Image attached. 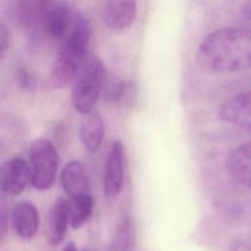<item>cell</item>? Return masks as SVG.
I'll use <instances>...</instances> for the list:
<instances>
[{
  "label": "cell",
  "instance_id": "obj_14",
  "mask_svg": "<svg viewBox=\"0 0 251 251\" xmlns=\"http://www.w3.org/2000/svg\"><path fill=\"white\" fill-rule=\"evenodd\" d=\"M78 136L88 152L94 153L100 148L104 137V123L99 113L91 111L84 115L78 127Z\"/></svg>",
  "mask_w": 251,
  "mask_h": 251
},
{
  "label": "cell",
  "instance_id": "obj_23",
  "mask_svg": "<svg viewBox=\"0 0 251 251\" xmlns=\"http://www.w3.org/2000/svg\"><path fill=\"white\" fill-rule=\"evenodd\" d=\"M242 11L244 16L251 21V0H245Z\"/></svg>",
  "mask_w": 251,
  "mask_h": 251
},
{
  "label": "cell",
  "instance_id": "obj_8",
  "mask_svg": "<svg viewBox=\"0 0 251 251\" xmlns=\"http://www.w3.org/2000/svg\"><path fill=\"white\" fill-rule=\"evenodd\" d=\"M75 15L68 6L52 2L46 11L43 21V35L62 41L72 28Z\"/></svg>",
  "mask_w": 251,
  "mask_h": 251
},
{
  "label": "cell",
  "instance_id": "obj_24",
  "mask_svg": "<svg viewBox=\"0 0 251 251\" xmlns=\"http://www.w3.org/2000/svg\"><path fill=\"white\" fill-rule=\"evenodd\" d=\"M63 251H77L75 244L73 241H69L66 243V245L64 246Z\"/></svg>",
  "mask_w": 251,
  "mask_h": 251
},
{
  "label": "cell",
  "instance_id": "obj_15",
  "mask_svg": "<svg viewBox=\"0 0 251 251\" xmlns=\"http://www.w3.org/2000/svg\"><path fill=\"white\" fill-rule=\"evenodd\" d=\"M61 182L70 198L89 192L90 182L84 166L78 161L69 162L61 174Z\"/></svg>",
  "mask_w": 251,
  "mask_h": 251
},
{
  "label": "cell",
  "instance_id": "obj_21",
  "mask_svg": "<svg viewBox=\"0 0 251 251\" xmlns=\"http://www.w3.org/2000/svg\"><path fill=\"white\" fill-rule=\"evenodd\" d=\"M227 251H251V238H237L230 242Z\"/></svg>",
  "mask_w": 251,
  "mask_h": 251
},
{
  "label": "cell",
  "instance_id": "obj_2",
  "mask_svg": "<svg viewBox=\"0 0 251 251\" xmlns=\"http://www.w3.org/2000/svg\"><path fill=\"white\" fill-rule=\"evenodd\" d=\"M91 38V25L88 19L75 15L74 23L67 36L61 41L54 62L49 83L53 88H62L73 81L87 58V48Z\"/></svg>",
  "mask_w": 251,
  "mask_h": 251
},
{
  "label": "cell",
  "instance_id": "obj_1",
  "mask_svg": "<svg viewBox=\"0 0 251 251\" xmlns=\"http://www.w3.org/2000/svg\"><path fill=\"white\" fill-rule=\"evenodd\" d=\"M195 58L199 67L213 73L251 70V28L214 30L199 44Z\"/></svg>",
  "mask_w": 251,
  "mask_h": 251
},
{
  "label": "cell",
  "instance_id": "obj_11",
  "mask_svg": "<svg viewBox=\"0 0 251 251\" xmlns=\"http://www.w3.org/2000/svg\"><path fill=\"white\" fill-rule=\"evenodd\" d=\"M226 167L237 182L251 187V141L232 149L226 158Z\"/></svg>",
  "mask_w": 251,
  "mask_h": 251
},
{
  "label": "cell",
  "instance_id": "obj_25",
  "mask_svg": "<svg viewBox=\"0 0 251 251\" xmlns=\"http://www.w3.org/2000/svg\"><path fill=\"white\" fill-rule=\"evenodd\" d=\"M84 251H91V250H88V249H87V250H84Z\"/></svg>",
  "mask_w": 251,
  "mask_h": 251
},
{
  "label": "cell",
  "instance_id": "obj_6",
  "mask_svg": "<svg viewBox=\"0 0 251 251\" xmlns=\"http://www.w3.org/2000/svg\"><path fill=\"white\" fill-rule=\"evenodd\" d=\"M30 179L29 167L21 158H11L0 164V192L5 195H19Z\"/></svg>",
  "mask_w": 251,
  "mask_h": 251
},
{
  "label": "cell",
  "instance_id": "obj_10",
  "mask_svg": "<svg viewBox=\"0 0 251 251\" xmlns=\"http://www.w3.org/2000/svg\"><path fill=\"white\" fill-rule=\"evenodd\" d=\"M136 17L135 0H106L103 7V21L113 30L131 25Z\"/></svg>",
  "mask_w": 251,
  "mask_h": 251
},
{
  "label": "cell",
  "instance_id": "obj_18",
  "mask_svg": "<svg viewBox=\"0 0 251 251\" xmlns=\"http://www.w3.org/2000/svg\"><path fill=\"white\" fill-rule=\"evenodd\" d=\"M126 82L123 79L118 78L111 81H108L107 79L103 93L109 101L116 102L123 97L126 92Z\"/></svg>",
  "mask_w": 251,
  "mask_h": 251
},
{
  "label": "cell",
  "instance_id": "obj_9",
  "mask_svg": "<svg viewBox=\"0 0 251 251\" xmlns=\"http://www.w3.org/2000/svg\"><path fill=\"white\" fill-rule=\"evenodd\" d=\"M54 0H20L19 17L32 39L43 35V21L49 6Z\"/></svg>",
  "mask_w": 251,
  "mask_h": 251
},
{
  "label": "cell",
  "instance_id": "obj_19",
  "mask_svg": "<svg viewBox=\"0 0 251 251\" xmlns=\"http://www.w3.org/2000/svg\"><path fill=\"white\" fill-rule=\"evenodd\" d=\"M17 79L20 86H22L25 89H30L33 86L34 79L31 75V74L24 67L20 68L17 73Z\"/></svg>",
  "mask_w": 251,
  "mask_h": 251
},
{
  "label": "cell",
  "instance_id": "obj_20",
  "mask_svg": "<svg viewBox=\"0 0 251 251\" xmlns=\"http://www.w3.org/2000/svg\"><path fill=\"white\" fill-rule=\"evenodd\" d=\"M8 211L4 201H0V242L4 239L8 230Z\"/></svg>",
  "mask_w": 251,
  "mask_h": 251
},
{
  "label": "cell",
  "instance_id": "obj_5",
  "mask_svg": "<svg viewBox=\"0 0 251 251\" xmlns=\"http://www.w3.org/2000/svg\"><path fill=\"white\" fill-rule=\"evenodd\" d=\"M125 176V151L123 143L120 140L112 142L107 153L103 188L108 198L117 197L123 188Z\"/></svg>",
  "mask_w": 251,
  "mask_h": 251
},
{
  "label": "cell",
  "instance_id": "obj_12",
  "mask_svg": "<svg viewBox=\"0 0 251 251\" xmlns=\"http://www.w3.org/2000/svg\"><path fill=\"white\" fill-rule=\"evenodd\" d=\"M12 223L17 234L24 239L32 238L39 226L36 207L28 201L17 203L12 211Z\"/></svg>",
  "mask_w": 251,
  "mask_h": 251
},
{
  "label": "cell",
  "instance_id": "obj_7",
  "mask_svg": "<svg viewBox=\"0 0 251 251\" xmlns=\"http://www.w3.org/2000/svg\"><path fill=\"white\" fill-rule=\"evenodd\" d=\"M219 116L226 124L251 131V89L226 100L220 108Z\"/></svg>",
  "mask_w": 251,
  "mask_h": 251
},
{
  "label": "cell",
  "instance_id": "obj_3",
  "mask_svg": "<svg viewBox=\"0 0 251 251\" xmlns=\"http://www.w3.org/2000/svg\"><path fill=\"white\" fill-rule=\"evenodd\" d=\"M72 102L75 109L85 115L93 111L107 81L106 68L95 55L87 56L75 77Z\"/></svg>",
  "mask_w": 251,
  "mask_h": 251
},
{
  "label": "cell",
  "instance_id": "obj_17",
  "mask_svg": "<svg viewBox=\"0 0 251 251\" xmlns=\"http://www.w3.org/2000/svg\"><path fill=\"white\" fill-rule=\"evenodd\" d=\"M134 226L130 218H125L119 225L113 238V251H130L134 245Z\"/></svg>",
  "mask_w": 251,
  "mask_h": 251
},
{
  "label": "cell",
  "instance_id": "obj_13",
  "mask_svg": "<svg viewBox=\"0 0 251 251\" xmlns=\"http://www.w3.org/2000/svg\"><path fill=\"white\" fill-rule=\"evenodd\" d=\"M70 215V202L58 199L51 207L47 222V237L50 246L59 245L66 234Z\"/></svg>",
  "mask_w": 251,
  "mask_h": 251
},
{
  "label": "cell",
  "instance_id": "obj_22",
  "mask_svg": "<svg viewBox=\"0 0 251 251\" xmlns=\"http://www.w3.org/2000/svg\"><path fill=\"white\" fill-rule=\"evenodd\" d=\"M9 46V32L5 25L0 24V59L5 55Z\"/></svg>",
  "mask_w": 251,
  "mask_h": 251
},
{
  "label": "cell",
  "instance_id": "obj_16",
  "mask_svg": "<svg viewBox=\"0 0 251 251\" xmlns=\"http://www.w3.org/2000/svg\"><path fill=\"white\" fill-rule=\"evenodd\" d=\"M93 211V198L87 193H82L72 198L70 203L69 223L73 228L78 229L90 218Z\"/></svg>",
  "mask_w": 251,
  "mask_h": 251
},
{
  "label": "cell",
  "instance_id": "obj_4",
  "mask_svg": "<svg viewBox=\"0 0 251 251\" xmlns=\"http://www.w3.org/2000/svg\"><path fill=\"white\" fill-rule=\"evenodd\" d=\"M28 159L32 185L38 190L52 187L59 167V155L54 144L46 138L35 139L30 145Z\"/></svg>",
  "mask_w": 251,
  "mask_h": 251
}]
</instances>
